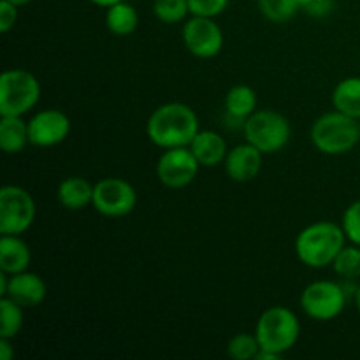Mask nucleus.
Instances as JSON below:
<instances>
[{
  "instance_id": "1",
  "label": "nucleus",
  "mask_w": 360,
  "mask_h": 360,
  "mask_svg": "<svg viewBox=\"0 0 360 360\" xmlns=\"http://www.w3.org/2000/svg\"><path fill=\"white\" fill-rule=\"evenodd\" d=\"M199 130L197 112L183 102L158 105L146 122L148 139L162 150L190 146Z\"/></svg>"
},
{
  "instance_id": "2",
  "label": "nucleus",
  "mask_w": 360,
  "mask_h": 360,
  "mask_svg": "<svg viewBox=\"0 0 360 360\" xmlns=\"http://www.w3.org/2000/svg\"><path fill=\"white\" fill-rule=\"evenodd\" d=\"M347 245V236H345L341 224L330 220H320L315 224H309L302 229L295 238V255L311 269H323V267L333 266L334 259L341 248Z\"/></svg>"
},
{
  "instance_id": "3",
  "label": "nucleus",
  "mask_w": 360,
  "mask_h": 360,
  "mask_svg": "<svg viewBox=\"0 0 360 360\" xmlns=\"http://www.w3.org/2000/svg\"><path fill=\"white\" fill-rule=\"evenodd\" d=\"M311 143L320 153L338 157L347 155L360 143L359 120L341 111L323 112L313 122L309 130Z\"/></svg>"
},
{
  "instance_id": "4",
  "label": "nucleus",
  "mask_w": 360,
  "mask_h": 360,
  "mask_svg": "<svg viewBox=\"0 0 360 360\" xmlns=\"http://www.w3.org/2000/svg\"><path fill=\"white\" fill-rule=\"evenodd\" d=\"M255 336L260 343V350L273 352L283 357L297 345L301 322L287 306H271L257 320Z\"/></svg>"
},
{
  "instance_id": "5",
  "label": "nucleus",
  "mask_w": 360,
  "mask_h": 360,
  "mask_svg": "<svg viewBox=\"0 0 360 360\" xmlns=\"http://www.w3.org/2000/svg\"><path fill=\"white\" fill-rule=\"evenodd\" d=\"M41 83L25 69H7L0 76V116H25L41 101Z\"/></svg>"
},
{
  "instance_id": "6",
  "label": "nucleus",
  "mask_w": 360,
  "mask_h": 360,
  "mask_svg": "<svg viewBox=\"0 0 360 360\" xmlns=\"http://www.w3.org/2000/svg\"><path fill=\"white\" fill-rule=\"evenodd\" d=\"M245 139L264 155H273L283 150L292 136L290 122L281 112L273 109H257L243 127Z\"/></svg>"
},
{
  "instance_id": "7",
  "label": "nucleus",
  "mask_w": 360,
  "mask_h": 360,
  "mask_svg": "<svg viewBox=\"0 0 360 360\" xmlns=\"http://www.w3.org/2000/svg\"><path fill=\"white\" fill-rule=\"evenodd\" d=\"M37 207L28 190L6 185L0 190V234L21 236L34 225Z\"/></svg>"
},
{
  "instance_id": "8",
  "label": "nucleus",
  "mask_w": 360,
  "mask_h": 360,
  "mask_svg": "<svg viewBox=\"0 0 360 360\" xmlns=\"http://www.w3.org/2000/svg\"><path fill=\"white\" fill-rule=\"evenodd\" d=\"M347 292L343 285L330 280H316L301 294V308L315 322H330L345 311Z\"/></svg>"
},
{
  "instance_id": "9",
  "label": "nucleus",
  "mask_w": 360,
  "mask_h": 360,
  "mask_svg": "<svg viewBox=\"0 0 360 360\" xmlns=\"http://www.w3.org/2000/svg\"><path fill=\"white\" fill-rule=\"evenodd\" d=\"M94 210L108 218H123L137 206V192L127 179L104 178L95 183Z\"/></svg>"
},
{
  "instance_id": "10",
  "label": "nucleus",
  "mask_w": 360,
  "mask_h": 360,
  "mask_svg": "<svg viewBox=\"0 0 360 360\" xmlns=\"http://www.w3.org/2000/svg\"><path fill=\"white\" fill-rule=\"evenodd\" d=\"M183 44L190 55L200 60L214 58L221 53L225 44L224 30L214 21V18L190 16L181 30Z\"/></svg>"
},
{
  "instance_id": "11",
  "label": "nucleus",
  "mask_w": 360,
  "mask_h": 360,
  "mask_svg": "<svg viewBox=\"0 0 360 360\" xmlns=\"http://www.w3.org/2000/svg\"><path fill=\"white\" fill-rule=\"evenodd\" d=\"M200 164L188 146L164 150L157 162L158 181L171 190H179L195 181Z\"/></svg>"
},
{
  "instance_id": "12",
  "label": "nucleus",
  "mask_w": 360,
  "mask_h": 360,
  "mask_svg": "<svg viewBox=\"0 0 360 360\" xmlns=\"http://www.w3.org/2000/svg\"><path fill=\"white\" fill-rule=\"evenodd\" d=\"M72 130V122L60 109H41L28 120L30 144L35 148H53L62 144Z\"/></svg>"
},
{
  "instance_id": "13",
  "label": "nucleus",
  "mask_w": 360,
  "mask_h": 360,
  "mask_svg": "<svg viewBox=\"0 0 360 360\" xmlns=\"http://www.w3.org/2000/svg\"><path fill=\"white\" fill-rule=\"evenodd\" d=\"M46 295H48L46 281L39 274L23 271V273L9 274L6 292L0 297H9L11 301L18 302L21 308L28 309L41 306Z\"/></svg>"
},
{
  "instance_id": "14",
  "label": "nucleus",
  "mask_w": 360,
  "mask_h": 360,
  "mask_svg": "<svg viewBox=\"0 0 360 360\" xmlns=\"http://www.w3.org/2000/svg\"><path fill=\"white\" fill-rule=\"evenodd\" d=\"M264 153L248 141L231 148L224 162L225 172L236 183L253 181L262 171Z\"/></svg>"
},
{
  "instance_id": "15",
  "label": "nucleus",
  "mask_w": 360,
  "mask_h": 360,
  "mask_svg": "<svg viewBox=\"0 0 360 360\" xmlns=\"http://www.w3.org/2000/svg\"><path fill=\"white\" fill-rule=\"evenodd\" d=\"M188 148L199 160L200 167H218L224 164L229 153L225 137L214 130H199Z\"/></svg>"
},
{
  "instance_id": "16",
  "label": "nucleus",
  "mask_w": 360,
  "mask_h": 360,
  "mask_svg": "<svg viewBox=\"0 0 360 360\" xmlns=\"http://www.w3.org/2000/svg\"><path fill=\"white\" fill-rule=\"evenodd\" d=\"M32 262L30 246L20 236L2 234L0 238V271L16 274L28 271Z\"/></svg>"
},
{
  "instance_id": "17",
  "label": "nucleus",
  "mask_w": 360,
  "mask_h": 360,
  "mask_svg": "<svg viewBox=\"0 0 360 360\" xmlns=\"http://www.w3.org/2000/svg\"><path fill=\"white\" fill-rule=\"evenodd\" d=\"M94 188L95 185H91L88 179L81 176H70L58 185L56 199L65 210L79 211L94 204Z\"/></svg>"
},
{
  "instance_id": "18",
  "label": "nucleus",
  "mask_w": 360,
  "mask_h": 360,
  "mask_svg": "<svg viewBox=\"0 0 360 360\" xmlns=\"http://www.w3.org/2000/svg\"><path fill=\"white\" fill-rule=\"evenodd\" d=\"M257 94L248 84H234L225 95V115L245 127V122L257 111Z\"/></svg>"
},
{
  "instance_id": "19",
  "label": "nucleus",
  "mask_w": 360,
  "mask_h": 360,
  "mask_svg": "<svg viewBox=\"0 0 360 360\" xmlns=\"http://www.w3.org/2000/svg\"><path fill=\"white\" fill-rule=\"evenodd\" d=\"M30 144L28 122L23 116H0V148L6 155H18Z\"/></svg>"
},
{
  "instance_id": "20",
  "label": "nucleus",
  "mask_w": 360,
  "mask_h": 360,
  "mask_svg": "<svg viewBox=\"0 0 360 360\" xmlns=\"http://www.w3.org/2000/svg\"><path fill=\"white\" fill-rule=\"evenodd\" d=\"M105 28L111 32L112 35L118 37H127V35L134 34L139 27V14L132 4L122 2L115 4V6L105 9Z\"/></svg>"
},
{
  "instance_id": "21",
  "label": "nucleus",
  "mask_w": 360,
  "mask_h": 360,
  "mask_svg": "<svg viewBox=\"0 0 360 360\" xmlns=\"http://www.w3.org/2000/svg\"><path fill=\"white\" fill-rule=\"evenodd\" d=\"M333 108L352 118L360 120V76L341 79L333 90Z\"/></svg>"
},
{
  "instance_id": "22",
  "label": "nucleus",
  "mask_w": 360,
  "mask_h": 360,
  "mask_svg": "<svg viewBox=\"0 0 360 360\" xmlns=\"http://www.w3.org/2000/svg\"><path fill=\"white\" fill-rule=\"evenodd\" d=\"M25 308L9 297H0V338L14 340L23 329Z\"/></svg>"
},
{
  "instance_id": "23",
  "label": "nucleus",
  "mask_w": 360,
  "mask_h": 360,
  "mask_svg": "<svg viewBox=\"0 0 360 360\" xmlns=\"http://www.w3.org/2000/svg\"><path fill=\"white\" fill-rule=\"evenodd\" d=\"M257 4L260 14L274 25L287 23L301 9L297 0H257Z\"/></svg>"
},
{
  "instance_id": "24",
  "label": "nucleus",
  "mask_w": 360,
  "mask_h": 360,
  "mask_svg": "<svg viewBox=\"0 0 360 360\" xmlns=\"http://www.w3.org/2000/svg\"><path fill=\"white\" fill-rule=\"evenodd\" d=\"M330 267L338 276L345 278V280L360 278V246L352 245V243L345 245Z\"/></svg>"
},
{
  "instance_id": "25",
  "label": "nucleus",
  "mask_w": 360,
  "mask_h": 360,
  "mask_svg": "<svg viewBox=\"0 0 360 360\" xmlns=\"http://www.w3.org/2000/svg\"><path fill=\"white\" fill-rule=\"evenodd\" d=\"M153 14L160 23H181L188 20V0H153Z\"/></svg>"
},
{
  "instance_id": "26",
  "label": "nucleus",
  "mask_w": 360,
  "mask_h": 360,
  "mask_svg": "<svg viewBox=\"0 0 360 360\" xmlns=\"http://www.w3.org/2000/svg\"><path fill=\"white\" fill-rule=\"evenodd\" d=\"M260 352V343L255 333H238L227 345V355L234 360H253Z\"/></svg>"
},
{
  "instance_id": "27",
  "label": "nucleus",
  "mask_w": 360,
  "mask_h": 360,
  "mask_svg": "<svg viewBox=\"0 0 360 360\" xmlns=\"http://www.w3.org/2000/svg\"><path fill=\"white\" fill-rule=\"evenodd\" d=\"M341 227L347 236V241L360 246V200H355L345 210Z\"/></svg>"
},
{
  "instance_id": "28",
  "label": "nucleus",
  "mask_w": 360,
  "mask_h": 360,
  "mask_svg": "<svg viewBox=\"0 0 360 360\" xmlns=\"http://www.w3.org/2000/svg\"><path fill=\"white\" fill-rule=\"evenodd\" d=\"M231 0H188L190 16L217 18L229 7Z\"/></svg>"
},
{
  "instance_id": "29",
  "label": "nucleus",
  "mask_w": 360,
  "mask_h": 360,
  "mask_svg": "<svg viewBox=\"0 0 360 360\" xmlns=\"http://www.w3.org/2000/svg\"><path fill=\"white\" fill-rule=\"evenodd\" d=\"M18 23V6L9 0H0V32L7 34Z\"/></svg>"
},
{
  "instance_id": "30",
  "label": "nucleus",
  "mask_w": 360,
  "mask_h": 360,
  "mask_svg": "<svg viewBox=\"0 0 360 360\" xmlns=\"http://www.w3.org/2000/svg\"><path fill=\"white\" fill-rule=\"evenodd\" d=\"M334 4H336V0H311V2L304 7V11L308 14H311L313 18H323L329 16V14L333 13Z\"/></svg>"
},
{
  "instance_id": "31",
  "label": "nucleus",
  "mask_w": 360,
  "mask_h": 360,
  "mask_svg": "<svg viewBox=\"0 0 360 360\" xmlns=\"http://www.w3.org/2000/svg\"><path fill=\"white\" fill-rule=\"evenodd\" d=\"M13 340H7V338H0V359L2 360H11L14 357V347L11 343Z\"/></svg>"
},
{
  "instance_id": "32",
  "label": "nucleus",
  "mask_w": 360,
  "mask_h": 360,
  "mask_svg": "<svg viewBox=\"0 0 360 360\" xmlns=\"http://www.w3.org/2000/svg\"><path fill=\"white\" fill-rule=\"evenodd\" d=\"M94 6H98V7H104V9H108V7L115 6V4L122 2V0H90Z\"/></svg>"
},
{
  "instance_id": "33",
  "label": "nucleus",
  "mask_w": 360,
  "mask_h": 360,
  "mask_svg": "<svg viewBox=\"0 0 360 360\" xmlns=\"http://www.w3.org/2000/svg\"><path fill=\"white\" fill-rule=\"evenodd\" d=\"M354 301H355V308H357V311L360 313V285L357 288H355V294H354Z\"/></svg>"
},
{
  "instance_id": "34",
  "label": "nucleus",
  "mask_w": 360,
  "mask_h": 360,
  "mask_svg": "<svg viewBox=\"0 0 360 360\" xmlns=\"http://www.w3.org/2000/svg\"><path fill=\"white\" fill-rule=\"evenodd\" d=\"M9 2H13L14 6H18V7H23V6H27V4H30L32 0H9Z\"/></svg>"
},
{
  "instance_id": "35",
  "label": "nucleus",
  "mask_w": 360,
  "mask_h": 360,
  "mask_svg": "<svg viewBox=\"0 0 360 360\" xmlns=\"http://www.w3.org/2000/svg\"><path fill=\"white\" fill-rule=\"evenodd\" d=\"M309 2H311V0H297V4H299V6H301V9H304V7L308 6Z\"/></svg>"
},
{
  "instance_id": "36",
  "label": "nucleus",
  "mask_w": 360,
  "mask_h": 360,
  "mask_svg": "<svg viewBox=\"0 0 360 360\" xmlns=\"http://www.w3.org/2000/svg\"><path fill=\"white\" fill-rule=\"evenodd\" d=\"M359 130H360V120H359Z\"/></svg>"
}]
</instances>
